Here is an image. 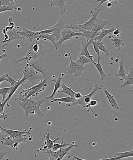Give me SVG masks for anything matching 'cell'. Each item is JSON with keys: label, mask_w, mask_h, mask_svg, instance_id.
<instances>
[{"label": "cell", "mask_w": 133, "mask_h": 160, "mask_svg": "<svg viewBox=\"0 0 133 160\" xmlns=\"http://www.w3.org/2000/svg\"><path fill=\"white\" fill-rule=\"evenodd\" d=\"M0 129L2 132H5L9 136L10 138L12 139L16 137L17 135H18L22 132V131L6 129V128H2L1 127H0Z\"/></svg>", "instance_id": "29"}, {"label": "cell", "mask_w": 133, "mask_h": 160, "mask_svg": "<svg viewBox=\"0 0 133 160\" xmlns=\"http://www.w3.org/2000/svg\"><path fill=\"white\" fill-rule=\"evenodd\" d=\"M111 40L113 42V45L115 48H116L118 51L121 49V47L125 45V43L123 41L118 38L113 37L112 35Z\"/></svg>", "instance_id": "30"}, {"label": "cell", "mask_w": 133, "mask_h": 160, "mask_svg": "<svg viewBox=\"0 0 133 160\" xmlns=\"http://www.w3.org/2000/svg\"><path fill=\"white\" fill-rule=\"evenodd\" d=\"M22 31H17V34L18 35L26 38L29 41L32 42V40L34 39V37L37 35V32L36 31L29 30L24 27L22 28Z\"/></svg>", "instance_id": "11"}, {"label": "cell", "mask_w": 133, "mask_h": 160, "mask_svg": "<svg viewBox=\"0 0 133 160\" xmlns=\"http://www.w3.org/2000/svg\"><path fill=\"white\" fill-rule=\"evenodd\" d=\"M36 32H37V34L34 37V39L42 38L49 40L53 44L56 49L55 37L54 34L52 33L50 34H41L40 33L37 32V31H36Z\"/></svg>", "instance_id": "18"}, {"label": "cell", "mask_w": 133, "mask_h": 160, "mask_svg": "<svg viewBox=\"0 0 133 160\" xmlns=\"http://www.w3.org/2000/svg\"><path fill=\"white\" fill-rule=\"evenodd\" d=\"M119 65L120 68L118 73L115 76L116 77H120L122 78V80H124L126 76V72L124 65V61L123 60L120 61L119 62Z\"/></svg>", "instance_id": "31"}, {"label": "cell", "mask_w": 133, "mask_h": 160, "mask_svg": "<svg viewBox=\"0 0 133 160\" xmlns=\"http://www.w3.org/2000/svg\"><path fill=\"white\" fill-rule=\"evenodd\" d=\"M26 81H24L22 78H20L18 81H17V82L16 84L14 85L13 86H11V89L10 91H9L8 95L7 97L5 99L4 102L6 104V103L9 101L10 100L11 97H12V96L14 95V94L15 93V92H16L18 88L20 86L23 85L24 83L26 82Z\"/></svg>", "instance_id": "13"}, {"label": "cell", "mask_w": 133, "mask_h": 160, "mask_svg": "<svg viewBox=\"0 0 133 160\" xmlns=\"http://www.w3.org/2000/svg\"><path fill=\"white\" fill-rule=\"evenodd\" d=\"M44 100H41L39 101V102L37 103V108H36V110L35 111V114H37L38 115L39 117H43L44 114L40 110V107L42 103L44 102Z\"/></svg>", "instance_id": "38"}, {"label": "cell", "mask_w": 133, "mask_h": 160, "mask_svg": "<svg viewBox=\"0 0 133 160\" xmlns=\"http://www.w3.org/2000/svg\"><path fill=\"white\" fill-rule=\"evenodd\" d=\"M66 0H55L52 1L50 2L51 6H56L60 9L61 13L63 14L65 12V2Z\"/></svg>", "instance_id": "23"}, {"label": "cell", "mask_w": 133, "mask_h": 160, "mask_svg": "<svg viewBox=\"0 0 133 160\" xmlns=\"http://www.w3.org/2000/svg\"><path fill=\"white\" fill-rule=\"evenodd\" d=\"M3 75L7 78L8 80V81L11 84V86H13L16 84V83H17V81L14 80L13 78H12L10 75L8 74L6 72H5Z\"/></svg>", "instance_id": "40"}, {"label": "cell", "mask_w": 133, "mask_h": 160, "mask_svg": "<svg viewBox=\"0 0 133 160\" xmlns=\"http://www.w3.org/2000/svg\"><path fill=\"white\" fill-rule=\"evenodd\" d=\"M81 43L82 46V48H81V52L80 53L79 56L83 55L85 56L86 57L90 59L92 62H95L93 59V56L90 54L88 50V47L89 45L91 44L90 41L89 40L88 42H81Z\"/></svg>", "instance_id": "12"}, {"label": "cell", "mask_w": 133, "mask_h": 160, "mask_svg": "<svg viewBox=\"0 0 133 160\" xmlns=\"http://www.w3.org/2000/svg\"><path fill=\"white\" fill-rule=\"evenodd\" d=\"M104 85L103 84H101L99 86H98L96 84H95L94 87L93 88V90H92L90 93L87 94L86 95H82V97L79 99L76 100V101L72 105L71 107L75 106L77 104L80 105L82 106L83 108H87V112H89L90 111H92L94 115L95 116L94 112L93 109H92L91 107L89 105L91 100H92V97H93L94 94L95 92L97 91L98 89H100Z\"/></svg>", "instance_id": "6"}, {"label": "cell", "mask_w": 133, "mask_h": 160, "mask_svg": "<svg viewBox=\"0 0 133 160\" xmlns=\"http://www.w3.org/2000/svg\"><path fill=\"white\" fill-rule=\"evenodd\" d=\"M22 73L20 78L24 81H28L32 83V86H35L44 79L43 76L38 74V72L36 71L32 67L26 64L23 70H21Z\"/></svg>", "instance_id": "3"}, {"label": "cell", "mask_w": 133, "mask_h": 160, "mask_svg": "<svg viewBox=\"0 0 133 160\" xmlns=\"http://www.w3.org/2000/svg\"><path fill=\"white\" fill-rule=\"evenodd\" d=\"M82 94H81V92H76L74 96V98L76 99V100L79 99L82 96Z\"/></svg>", "instance_id": "46"}, {"label": "cell", "mask_w": 133, "mask_h": 160, "mask_svg": "<svg viewBox=\"0 0 133 160\" xmlns=\"http://www.w3.org/2000/svg\"><path fill=\"white\" fill-rule=\"evenodd\" d=\"M49 158H48L46 157H44V158H46V159H47V160H56V159H54V158H52L50 156H49Z\"/></svg>", "instance_id": "52"}, {"label": "cell", "mask_w": 133, "mask_h": 160, "mask_svg": "<svg viewBox=\"0 0 133 160\" xmlns=\"http://www.w3.org/2000/svg\"><path fill=\"white\" fill-rule=\"evenodd\" d=\"M7 54H6V53H4L1 55H0V61L1 60V59L3 58H4L7 57Z\"/></svg>", "instance_id": "51"}, {"label": "cell", "mask_w": 133, "mask_h": 160, "mask_svg": "<svg viewBox=\"0 0 133 160\" xmlns=\"http://www.w3.org/2000/svg\"><path fill=\"white\" fill-rule=\"evenodd\" d=\"M124 83L121 86V88L133 84V68H130L129 73L125 79Z\"/></svg>", "instance_id": "21"}, {"label": "cell", "mask_w": 133, "mask_h": 160, "mask_svg": "<svg viewBox=\"0 0 133 160\" xmlns=\"http://www.w3.org/2000/svg\"><path fill=\"white\" fill-rule=\"evenodd\" d=\"M104 92L106 94V98H107L109 102L110 103L111 106H112L113 109L116 110H119L120 108L119 107L116 101L114 98L113 96L109 93L106 88H104Z\"/></svg>", "instance_id": "22"}, {"label": "cell", "mask_w": 133, "mask_h": 160, "mask_svg": "<svg viewBox=\"0 0 133 160\" xmlns=\"http://www.w3.org/2000/svg\"><path fill=\"white\" fill-rule=\"evenodd\" d=\"M19 146V143L17 142H15L13 145V150L15 151V150H17Z\"/></svg>", "instance_id": "49"}, {"label": "cell", "mask_w": 133, "mask_h": 160, "mask_svg": "<svg viewBox=\"0 0 133 160\" xmlns=\"http://www.w3.org/2000/svg\"><path fill=\"white\" fill-rule=\"evenodd\" d=\"M79 31H81L84 34V37L86 38V42H88L91 39H93L98 36L100 33V32H96L92 31H89L86 30L80 29Z\"/></svg>", "instance_id": "26"}, {"label": "cell", "mask_w": 133, "mask_h": 160, "mask_svg": "<svg viewBox=\"0 0 133 160\" xmlns=\"http://www.w3.org/2000/svg\"><path fill=\"white\" fill-rule=\"evenodd\" d=\"M2 6L1 5H0V7H1V6Z\"/></svg>", "instance_id": "53"}, {"label": "cell", "mask_w": 133, "mask_h": 160, "mask_svg": "<svg viewBox=\"0 0 133 160\" xmlns=\"http://www.w3.org/2000/svg\"><path fill=\"white\" fill-rule=\"evenodd\" d=\"M116 28V27L115 26H113L109 29H105L103 28L99 35L95 37V38L92 39V40L93 41H96L98 42H102L103 39L106 37L108 34L113 32Z\"/></svg>", "instance_id": "16"}, {"label": "cell", "mask_w": 133, "mask_h": 160, "mask_svg": "<svg viewBox=\"0 0 133 160\" xmlns=\"http://www.w3.org/2000/svg\"><path fill=\"white\" fill-rule=\"evenodd\" d=\"M62 36L58 42L56 43V50H57L60 48L61 45L63 42L65 41L72 39V38L76 36H84L82 32H73L70 29H62Z\"/></svg>", "instance_id": "10"}, {"label": "cell", "mask_w": 133, "mask_h": 160, "mask_svg": "<svg viewBox=\"0 0 133 160\" xmlns=\"http://www.w3.org/2000/svg\"><path fill=\"white\" fill-rule=\"evenodd\" d=\"M44 52L43 51L39 53L34 52L32 49L31 46L29 47L26 56L21 59H14L11 61V63H18V62L23 61H26V63L34 60H35L38 58L42 57L43 55Z\"/></svg>", "instance_id": "9"}, {"label": "cell", "mask_w": 133, "mask_h": 160, "mask_svg": "<svg viewBox=\"0 0 133 160\" xmlns=\"http://www.w3.org/2000/svg\"><path fill=\"white\" fill-rule=\"evenodd\" d=\"M76 62L82 66H84L86 64L93 63V62H92L88 58L86 57V56L83 55L79 56V58L76 61Z\"/></svg>", "instance_id": "34"}, {"label": "cell", "mask_w": 133, "mask_h": 160, "mask_svg": "<svg viewBox=\"0 0 133 160\" xmlns=\"http://www.w3.org/2000/svg\"><path fill=\"white\" fill-rule=\"evenodd\" d=\"M17 104L23 108L25 112V115L28 117L29 114L34 115L35 114L36 108L37 103L40 101H35L30 97L26 98L19 92L18 97L15 98Z\"/></svg>", "instance_id": "2"}, {"label": "cell", "mask_w": 133, "mask_h": 160, "mask_svg": "<svg viewBox=\"0 0 133 160\" xmlns=\"http://www.w3.org/2000/svg\"><path fill=\"white\" fill-rule=\"evenodd\" d=\"M46 135H43L44 137L46 139V141L45 142V143L46 145L44 147L43 149H42V151L45 150L46 151L47 150H51L53 146L54 142H55L56 141L58 140L59 138H57V139H55L54 140H52L50 139V133H45Z\"/></svg>", "instance_id": "19"}, {"label": "cell", "mask_w": 133, "mask_h": 160, "mask_svg": "<svg viewBox=\"0 0 133 160\" xmlns=\"http://www.w3.org/2000/svg\"><path fill=\"white\" fill-rule=\"evenodd\" d=\"M6 138H2L1 142L4 146L8 145L10 146L13 149V145L15 142L11 139L9 136L7 134L6 135Z\"/></svg>", "instance_id": "33"}, {"label": "cell", "mask_w": 133, "mask_h": 160, "mask_svg": "<svg viewBox=\"0 0 133 160\" xmlns=\"http://www.w3.org/2000/svg\"><path fill=\"white\" fill-rule=\"evenodd\" d=\"M14 0H1L0 1V5L6 6L10 11H16L17 8L15 4Z\"/></svg>", "instance_id": "25"}, {"label": "cell", "mask_w": 133, "mask_h": 160, "mask_svg": "<svg viewBox=\"0 0 133 160\" xmlns=\"http://www.w3.org/2000/svg\"><path fill=\"white\" fill-rule=\"evenodd\" d=\"M97 46L99 50H101V51L105 53L106 56H108L109 55V50L104 46L102 42L97 41Z\"/></svg>", "instance_id": "39"}, {"label": "cell", "mask_w": 133, "mask_h": 160, "mask_svg": "<svg viewBox=\"0 0 133 160\" xmlns=\"http://www.w3.org/2000/svg\"><path fill=\"white\" fill-rule=\"evenodd\" d=\"M51 103H53L54 102H62L71 103V105L74 103L76 101V99L74 97H65L61 98H52L49 100Z\"/></svg>", "instance_id": "24"}, {"label": "cell", "mask_w": 133, "mask_h": 160, "mask_svg": "<svg viewBox=\"0 0 133 160\" xmlns=\"http://www.w3.org/2000/svg\"><path fill=\"white\" fill-rule=\"evenodd\" d=\"M10 89L11 86L7 88H0V95H1L2 96V102H4L5 100L6 95L9 93ZM1 103V101H0V103Z\"/></svg>", "instance_id": "37"}, {"label": "cell", "mask_w": 133, "mask_h": 160, "mask_svg": "<svg viewBox=\"0 0 133 160\" xmlns=\"http://www.w3.org/2000/svg\"><path fill=\"white\" fill-rule=\"evenodd\" d=\"M47 82V79H43L37 84L32 86V87H25L20 92L26 98H29L32 97H37L48 86Z\"/></svg>", "instance_id": "5"}, {"label": "cell", "mask_w": 133, "mask_h": 160, "mask_svg": "<svg viewBox=\"0 0 133 160\" xmlns=\"http://www.w3.org/2000/svg\"><path fill=\"white\" fill-rule=\"evenodd\" d=\"M108 23L109 22L107 20H100L97 18L96 22L91 31L96 32H99V31L103 29Z\"/></svg>", "instance_id": "20"}, {"label": "cell", "mask_w": 133, "mask_h": 160, "mask_svg": "<svg viewBox=\"0 0 133 160\" xmlns=\"http://www.w3.org/2000/svg\"><path fill=\"white\" fill-rule=\"evenodd\" d=\"M4 81L8 82L7 78H6L4 76L2 75V76H0V84H1V83L2 82Z\"/></svg>", "instance_id": "47"}, {"label": "cell", "mask_w": 133, "mask_h": 160, "mask_svg": "<svg viewBox=\"0 0 133 160\" xmlns=\"http://www.w3.org/2000/svg\"><path fill=\"white\" fill-rule=\"evenodd\" d=\"M97 103L98 102L96 100L92 99L91 100V101L89 104L90 105V106L92 108V107L96 106L97 104Z\"/></svg>", "instance_id": "45"}, {"label": "cell", "mask_w": 133, "mask_h": 160, "mask_svg": "<svg viewBox=\"0 0 133 160\" xmlns=\"http://www.w3.org/2000/svg\"><path fill=\"white\" fill-rule=\"evenodd\" d=\"M8 153H9V152L6 151L0 152V160H6V159H5L4 156Z\"/></svg>", "instance_id": "44"}, {"label": "cell", "mask_w": 133, "mask_h": 160, "mask_svg": "<svg viewBox=\"0 0 133 160\" xmlns=\"http://www.w3.org/2000/svg\"><path fill=\"white\" fill-rule=\"evenodd\" d=\"M121 30L119 28H116L115 30L113 32V34L112 36L113 37H119L121 34Z\"/></svg>", "instance_id": "41"}, {"label": "cell", "mask_w": 133, "mask_h": 160, "mask_svg": "<svg viewBox=\"0 0 133 160\" xmlns=\"http://www.w3.org/2000/svg\"><path fill=\"white\" fill-rule=\"evenodd\" d=\"M94 64L95 67H96L98 71L99 72L100 75L101 76V79L104 80V78L107 76V75L106 74L105 72L103 70V68L102 66L100 63V62H93Z\"/></svg>", "instance_id": "35"}, {"label": "cell", "mask_w": 133, "mask_h": 160, "mask_svg": "<svg viewBox=\"0 0 133 160\" xmlns=\"http://www.w3.org/2000/svg\"><path fill=\"white\" fill-rule=\"evenodd\" d=\"M26 129L23 130L22 132L17 135L16 137L12 139L15 142L17 143H22L27 142V138L26 134H30V131H26Z\"/></svg>", "instance_id": "17"}, {"label": "cell", "mask_w": 133, "mask_h": 160, "mask_svg": "<svg viewBox=\"0 0 133 160\" xmlns=\"http://www.w3.org/2000/svg\"><path fill=\"white\" fill-rule=\"evenodd\" d=\"M70 144L64 142L63 139H62V142L60 144L56 143L54 142L51 150L53 152H56L60 149L65 148V147L69 146Z\"/></svg>", "instance_id": "32"}, {"label": "cell", "mask_w": 133, "mask_h": 160, "mask_svg": "<svg viewBox=\"0 0 133 160\" xmlns=\"http://www.w3.org/2000/svg\"><path fill=\"white\" fill-rule=\"evenodd\" d=\"M62 78L61 77V76H59L57 79L53 78V79L52 80V82H53L55 83L54 87L52 94L49 96L46 97V98L48 100H49L50 99L54 98V97L55 96L56 92H57L58 89L62 88Z\"/></svg>", "instance_id": "15"}, {"label": "cell", "mask_w": 133, "mask_h": 160, "mask_svg": "<svg viewBox=\"0 0 133 160\" xmlns=\"http://www.w3.org/2000/svg\"><path fill=\"white\" fill-rule=\"evenodd\" d=\"M76 144L75 143H71L70 146L67 148H63L60 149V156L59 159L61 160H62L66 155L69 154L70 151L73 147L76 146Z\"/></svg>", "instance_id": "27"}, {"label": "cell", "mask_w": 133, "mask_h": 160, "mask_svg": "<svg viewBox=\"0 0 133 160\" xmlns=\"http://www.w3.org/2000/svg\"><path fill=\"white\" fill-rule=\"evenodd\" d=\"M133 156V149L130 151L118 152L115 153V157L106 159L107 160H120L124 158L132 157Z\"/></svg>", "instance_id": "14"}, {"label": "cell", "mask_w": 133, "mask_h": 160, "mask_svg": "<svg viewBox=\"0 0 133 160\" xmlns=\"http://www.w3.org/2000/svg\"><path fill=\"white\" fill-rule=\"evenodd\" d=\"M6 104L4 102L0 103V114L4 116L7 115L4 112V108Z\"/></svg>", "instance_id": "42"}, {"label": "cell", "mask_w": 133, "mask_h": 160, "mask_svg": "<svg viewBox=\"0 0 133 160\" xmlns=\"http://www.w3.org/2000/svg\"><path fill=\"white\" fill-rule=\"evenodd\" d=\"M8 115H7L6 116H4L2 115V114H0V119H4V120H5L6 119H7L8 118Z\"/></svg>", "instance_id": "50"}, {"label": "cell", "mask_w": 133, "mask_h": 160, "mask_svg": "<svg viewBox=\"0 0 133 160\" xmlns=\"http://www.w3.org/2000/svg\"><path fill=\"white\" fill-rule=\"evenodd\" d=\"M110 1L111 0H98V1H95L94 2V3L99 2L100 3L97 6L96 8H95L94 10H96L97 9H98V8H99L101 4H104V3L109 2H110Z\"/></svg>", "instance_id": "43"}, {"label": "cell", "mask_w": 133, "mask_h": 160, "mask_svg": "<svg viewBox=\"0 0 133 160\" xmlns=\"http://www.w3.org/2000/svg\"><path fill=\"white\" fill-rule=\"evenodd\" d=\"M100 11V9H97L93 12L92 10L90 11V13L91 14L92 16L90 19L83 24H74L70 23V29H76L79 30L80 29L86 30L91 31L94 26L96 22L97 16L99 13Z\"/></svg>", "instance_id": "7"}, {"label": "cell", "mask_w": 133, "mask_h": 160, "mask_svg": "<svg viewBox=\"0 0 133 160\" xmlns=\"http://www.w3.org/2000/svg\"><path fill=\"white\" fill-rule=\"evenodd\" d=\"M6 160H7L6 159Z\"/></svg>", "instance_id": "54"}, {"label": "cell", "mask_w": 133, "mask_h": 160, "mask_svg": "<svg viewBox=\"0 0 133 160\" xmlns=\"http://www.w3.org/2000/svg\"><path fill=\"white\" fill-rule=\"evenodd\" d=\"M26 64L32 67L36 71L42 73L44 79H46L47 81L51 76V70L47 64L43 62L42 57L38 58Z\"/></svg>", "instance_id": "4"}, {"label": "cell", "mask_w": 133, "mask_h": 160, "mask_svg": "<svg viewBox=\"0 0 133 160\" xmlns=\"http://www.w3.org/2000/svg\"><path fill=\"white\" fill-rule=\"evenodd\" d=\"M91 43V44L93 45L94 49L95 52L96 53L98 56V62H100L101 59H102V57L101 56L100 54V51L99 48L97 46V41H93L92 39L90 40Z\"/></svg>", "instance_id": "36"}, {"label": "cell", "mask_w": 133, "mask_h": 160, "mask_svg": "<svg viewBox=\"0 0 133 160\" xmlns=\"http://www.w3.org/2000/svg\"><path fill=\"white\" fill-rule=\"evenodd\" d=\"M62 90L59 91V92H63L69 96L70 97H74L76 92H74L71 88L68 87L62 82Z\"/></svg>", "instance_id": "28"}, {"label": "cell", "mask_w": 133, "mask_h": 160, "mask_svg": "<svg viewBox=\"0 0 133 160\" xmlns=\"http://www.w3.org/2000/svg\"><path fill=\"white\" fill-rule=\"evenodd\" d=\"M13 20L14 19L12 17H9L8 19V25L3 27L2 30L4 37V40L2 41V47L8 45L12 40L16 39H25L24 37L17 34V30L15 28Z\"/></svg>", "instance_id": "1"}, {"label": "cell", "mask_w": 133, "mask_h": 160, "mask_svg": "<svg viewBox=\"0 0 133 160\" xmlns=\"http://www.w3.org/2000/svg\"><path fill=\"white\" fill-rule=\"evenodd\" d=\"M68 54L70 59V65L67 67V73L70 75L73 74L75 76H82V72L86 70V67L82 66L76 62L73 61L71 58V55L68 51Z\"/></svg>", "instance_id": "8"}, {"label": "cell", "mask_w": 133, "mask_h": 160, "mask_svg": "<svg viewBox=\"0 0 133 160\" xmlns=\"http://www.w3.org/2000/svg\"><path fill=\"white\" fill-rule=\"evenodd\" d=\"M69 155H70V156L72 157L73 158H74L75 159H76V160H86V159H81V158H80L77 157H76V156H74L73 155L70 154V153ZM97 160H107V159H101Z\"/></svg>", "instance_id": "48"}]
</instances>
